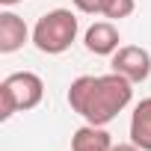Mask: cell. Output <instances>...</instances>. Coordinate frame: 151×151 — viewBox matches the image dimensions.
Listing matches in <instances>:
<instances>
[{"instance_id":"1","label":"cell","mask_w":151,"mask_h":151,"mask_svg":"<svg viewBox=\"0 0 151 151\" xmlns=\"http://www.w3.org/2000/svg\"><path fill=\"white\" fill-rule=\"evenodd\" d=\"M133 101V83L122 74H83L68 86V107L86 124L107 127Z\"/></svg>"},{"instance_id":"2","label":"cell","mask_w":151,"mask_h":151,"mask_svg":"<svg viewBox=\"0 0 151 151\" xmlns=\"http://www.w3.org/2000/svg\"><path fill=\"white\" fill-rule=\"evenodd\" d=\"M77 15H74L71 9H50L45 12L36 27H33V45L47 53V56H56V53H65L71 47V42L77 39Z\"/></svg>"},{"instance_id":"3","label":"cell","mask_w":151,"mask_h":151,"mask_svg":"<svg viewBox=\"0 0 151 151\" xmlns=\"http://www.w3.org/2000/svg\"><path fill=\"white\" fill-rule=\"evenodd\" d=\"M45 98V83L33 71H15L0 83V119H12L21 110H36Z\"/></svg>"},{"instance_id":"4","label":"cell","mask_w":151,"mask_h":151,"mask_svg":"<svg viewBox=\"0 0 151 151\" xmlns=\"http://www.w3.org/2000/svg\"><path fill=\"white\" fill-rule=\"evenodd\" d=\"M110 68L122 77H127L133 86L136 83H145L151 77V53L139 45H122L113 59H110Z\"/></svg>"},{"instance_id":"5","label":"cell","mask_w":151,"mask_h":151,"mask_svg":"<svg viewBox=\"0 0 151 151\" xmlns=\"http://www.w3.org/2000/svg\"><path fill=\"white\" fill-rule=\"evenodd\" d=\"M119 42H122V39H119V30H116L113 21H95V24L86 30V36H83L86 50L95 53V56H113V53L122 47Z\"/></svg>"},{"instance_id":"6","label":"cell","mask_w":151,"mask_h":151,"mask_svg":"<svg viewBox=\"0 0 151 151\" xmlns=\"http://www.w3.org/2000/svg\"><path fill=\"white\" fill-rule=\"evenodd\" d=\"M27 39H30V30H27V24H24L21 15H15L12 9L0 12V53L21 50Z\"/></svg>"},{"instance_id":"7","label":"cell","mask_w":151,"mask_h":151,"mask_svg":"<svg viewBox=\"0 0 151 151\" xmlns=\"http://www.w3.org/2000/svg\"><path fill=\"white\" fill-rule=\"evenodd\" d=\"M113 145L116 142L110 139V133L98 124H83L71 136V151H113Z\"/></svg>"},{"instance_id":"8","label":"cell","mask_w":151,"mask_h":151,"mask_svg":"<svg viewBox=\"0 0 151 151\" xmlns=\"http://www.w3.org/2000/svg\"><path fill=\"white\" fill-rule=\"evenodd\" d=\"M130 142L151 151V98H142L130 113Z\"/></svg>"},{"instance_id":"9","label":"cell","mask_w":151,"mask_h":151,"mask_svg":"<svg viewBox=\"0 0 151 151\" xmlns=\"http://www.w3.org/2000/svg\"><path fill=\"white\" fill-rule=\"evenodd\" d=\"M133 9H136V0H107V6H104V18H110V21H122V18H127V15H133Z\"/></svg>"},{"instance_id":"10","label":"cell","mask_w":151,"mask_h":151,"mask_svg":"<svg viewBox=\"0 0 151 151\" xmlns=\"http://www.w3.org/2000/svg\"><path fill=\"white\" fill-rule=\"evenodd\" d=\"M74 6H77V12H86V15H101L107 0H71Z\"/></svg>"},{"instance_id":"11","label":"cell","mask_w":151,"mask_h":151,"mask_svg":"<svg viewBox=\"0 0 151 151\" xmlns=\"http://www.w3.org/2000/svg\"><path fill=\"white\" fill-rule=\"evenodd\" d=\"M113 151H142L136 142H119V145H113Z\"/></svg>"},{"instance_id":"12","label":"cell","mask_w":151,"mask_h":151,"mask_svg":"<svg viewBox=\"0 0 151 151\" xmlns=\"http://www.w3.org/2000/svg\"><path fill=\"white\" fill-rule=\"evenodd\" d=\"M15 3H21V0H0V6H6V9H9V6H15Z\"/></svg>"}]
</instances>
